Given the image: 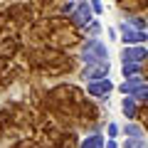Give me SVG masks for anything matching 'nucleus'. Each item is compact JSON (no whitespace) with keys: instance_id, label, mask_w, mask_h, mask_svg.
Returning <instances> with one entry per match:
<instances>
[{"instance_id":"1","label":"nucleus","mask_w":148,"mask_h":148,"mask_svg":"<svg viewBox=\"0 0 148 148\" xmlns=\"http://www.w3.org/2000/svg\"><path fill=\"white\" fill-rule=\"evenodd\" d=\"M79 59H82V64L106 62V59H109V45L101 42L99 37H89V40H84V45L79 47Z\"/></svg>"},{"instance_id":"2","label":"nucleus","mask_w":148,"mask_h":148,"mask_svg":"<svg viewBox=\"0 0 148 148\" xmlns=\"http://www.w3.org/2000/svg\"><path fill=\"white\" fill-rule=\"evenodd\" d=\"M119 40L123 42V47H126V45H146L148 42V32L128 25L126 20H121L119 22Z\"/></svg>"},{"instance_id":"13","label":"nucleus","mask_w":148,"mask_h":148,"mask_svg":"<svg viewBox=\"0 0 148 148\" xmlns=\"http://www.w3.org/2000/svg\"><path fill=\"white\" fill-rule=\"evenodd\" d=\"M119 136H121V126H119L116 121H109V126H106V138H116L119 141Z\"/></svg>"},{"instance_id":"5","label":"nucleus","mask_w":148,"mask_h":148,"mask_svg":"<svg viewBox=\"0 0 148 148\" xmlns=\"http://www.w3.org/2000/svg\"><path fill=\"white\" fill-rule=\"evenodd\" d=\"M109 74H111V59H106V62H96V64H84V67H82V79H84V82L106 79Z\"/></svg>"},{"instance_id":"15","label":"nucleus","mask_w":148,"mask_h":148,"mask_svg":"<svg viewBox=\"0 0 148 148\" xmlns=\"http://www.w3.org/2000/svg\"><path fill=\"white\" fill-rule=\"evenodd\" d=\"M133 99H136L141 106H143V104H148V84H143L141 89H138L136 94H133Z\"/></svg>"},{"instance_id":"10","label":"nucleus","mask_w":148,"mask_h":148,"mask_svg":"<svg viewBox=\"0 0 148 148\" xmlns=\"http://www.w3.org/2000/svg\"><path fill=\"white\" fill-rule=\"evenodd\" d=\"M121 133L126 138H143V126H138L136 121H126L121 128Z\"/></svg>"},{"instance_id":"12","label":"nucleus","mask_w":148,"mask_h":148,"mask_svg":"<svg viewBox=\"0 0 148 148\" xmlns=\"http://www.w3.org/2000/svg\"><path fill=\"white\" fill-rule=\"evenodd\" d=\"M123 148H148L146 138H123Z\"/></svg>"},{"instance_id":"11","label":"nucleus","mask_w":148,"mask_h":148,"mask_svg":"<svg viewBox=\"0 0 148 148\" xmlns=\"http://www.w3.org/2000/svg\"><path fill=\"white\" fill-rule=\"evenodd\" d=\"M143 64H121V74L123 79H133V77H141Z\"/></svg>"},{"instance_id":"19","label":"nucleus","mask_w":148,"mask_h":148,"mask_svg":"<svg viewBox=\"0 0 148 148\" xmlns=\"http://www.w3.org/2000/svg\"><path fill=\"white\" fill-rule=\"evenodd\" d=\"M106 148H121V146H119L116 138H109V141H106Z\"/></svg>"},{"instance_id":"4","label":"nucleus","mask_w":148,"mask_h":148,"mask_svg":"<svg viewBox=\"0 0 148 148\" xmlns=\"http://www.w3.org/2000/svg\"><path fill=\"white\" fill-rule=\"evenodd\" d=\"M148 49L146 45H126L121 49V64H146Z\"/></svg>"},{"instance_id":"9","label":"nucleus","mask_w":148,"mask_h":148,"mask_svg":"<svg viewBox=\"0 0 148 148\" xmlns=\"http://www.w3.org/2000/svg\"><path fill=\"white\" fill-rule=\"evenodd\" d=\"M106 141H109V138H106L104 133H89V136L82 138L79 148H106Z\"/></svg>"},{"instance_id":"18","label":"nucleus","mask_w":148,"mask_h":148,"mask_svg":"<svg viewBox=\"0 0 148 148\" xmlns=\"http://www.w3.org/2000/svg\"><path fill=\"white\" fill-rule=\"evenodd\" d=\"M106 32H109V40H111V42H114V40H119V27H109Z\"/></svg>"},{"instance_id":"8","label":"nucleus","mask_w":148,"mask_h":148,"mask_svg":"<svg viewBox=\"0 0 148 148\" xmlns=\"http://www.w3.org/2000/svg\"><path fill=\"white\" fill-rule=\"evenodd\" d=\"M143 84H146V82H143V77H133V79H123L121 84H119V91H121L123 96H133V94H136V91L141 89Z\"/></svg>"},{"instance_id":"7","label":"nucleus","mask_w":148,"mask_h":148,"mask_svg":"<svg viewBox=\"0 0 148 148\" xmlns=\"http://www.w3.org/2000/svg\"><path fill=\"white\" fill-rule=\"evenodd\" d=\"M121 111H123V116H126L128 121H136L138 111H141V104H138L133 96H123L121 99Z\"/></svg>"},{"instance_id":"16","label":"nucleus","mask_w":148,"mask_h":148,"mask_svg":"<svg viewBox=\"0 0 148 148\" xmlns=\"http://www.w3.org/2000/svg\"><path fill=\"white\" fill-rule=\"evenodd\" d=\"M84 32H89V37H96L101 32V22L99 20H94V22H89V25L84 27Z\"/></svg>"},{"instance_id":"14","label":"nucleus","mask_w":148,"mask_h":148,"mask_svg":"<svg viewBox=\"0 0 148 148\" xmlns=\"http://www.w3.org/2000/svg\"><path fill=\"white\" fill-rule=\"evenodd\" d=\"M126 22H128V25H133V27H138V30H148L146 20H143V17H138V15H128Z\"/></svg>"},{"instance_id":"3","label":"nucleus","mask_w":148,"mask_h":148,"mask_svg":"<svg viewBox=\"0 0 148 148\" xmlns=\"http://www.w3.org/2000/svg\"><path fill=\"white\" fill-rule=\"evenodd\" d=\"M69 20L74 22V27L84 30L89 22L96 20V15H94V10H91V5L86 3V0H79V3L74 5V10H72V15H69Z\"/></svg>"},{"instance_id":"17","label":"nucleus","mask_w":148,"mask_h":148,"mask_svg":"<svg viewBox=\"0 0 148 148\" xmlns=\"http://www.w3.org/2000/svg\"><path fill=\"white\" fill-rule=\"evenodd\" d=\"M94 10V15H104V0H86Z\"/></svg>"},{"instance_id":"6","label":"nucleus","mask_w":148,"mask_h":148,"mask_svg":"<svg viewBox=\"0 0 148 148\" xmlns=\"http://www.w3.org/2000/svg\"><path fill=\"white\" fill-rule=\"evenodd\" d=\"M116 89L114 82L106 77V79H96V82H86V94L94 96V99H109L111 91Z\"/></svg>"}]
</instances>
